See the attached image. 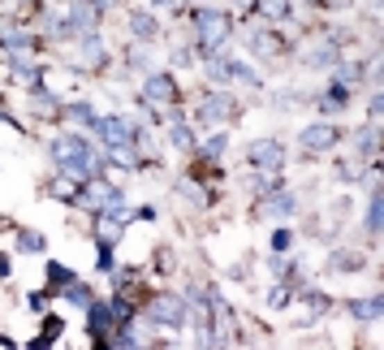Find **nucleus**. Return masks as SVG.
Here are the masks:
<instances>
[{
  "label": "nucleus",
  "instance_id": "obj_1",
  "mask_svg": "<svg viewBox=\"0 0 384 350\" xmlns=\"http://www.w3.org/2000/svg\"><path fill=\"white\" fill-rule=\"evenodd\" d=\"M199 35H203L208 48H220V44L229 39V13H212V9H203V13H199Z\"/></svg>",
  "mask_w": 384,
  "mask_h": 350
},
{
  "label": "nucleus",
  "instance_id": "obj_2",
  "mask_svg": "<svg viewBox=\"0 0 384 350\" xmlns=\"http://www.w3.org/2000/svg\"><path fill=\"white\" fill-rule=\"evenodd\" d=\"M112 199H117V190L108 186V178H87V190L74 194L78 208H108Z\"/></svg>",
  "mask_w": 384,
  "mask_h": 350
},
{
  "label": "nucleus",
  "instance_id": "obj_3",
  "mask_svg": "<svg viewBox=\"0 0 384 350\" xmlns=\"http://www.w3.org/2000/svg\"><path fill=\"white\" fill-rule=\"evenodd\" d=\"M143 100L147 104H173L177 100V83L169 74H151L147 83H143Z\"/></svg>",
  "mask_w": 384,
  "mask_h": 350
},
{
  "label": "nucleus",
  "instance_id": "obj_4",
  "mask_svg": "<svg viewBox=\"0 0 384 350\" xmlns=\"http://www.w3.org/2000/svg\"><path fill=\"white\" fill-rule=\"evenodd\" d=\"M95 17H99V5H95V0H78V5H69L65 26H69V31H83V35H95Z\"/></svg>",
  "mask_w": 384,
  "mask_h": 350
},
{
  "label": "nucleus",
  "instance_id": "obj_5",
  "mask_svg": "<svg viewBox=\"0 0 384 350\" xmlns=\"http://www.w3.org/2000/svg\"><path fill=\"white\" fill-rule=\"evenodd\" d=\"M251 160L259 165V169H264V173H281V160H285V156H281V143H255L251 147Z\"/></svg>",
  "mask_w": 384,
  "mask_h": 350
},
{
  "label": "nucleus",
  "instance_id": "obj_6",
  "mask_svg": "<svg viewBox=\"0 0 384 350\" xmlns=\"http://www.w3.org/2000/svg\"><path fill=\"white\" fill-rule=\"evenodd\" d=\"M181 316H186V307H181L173 294H160L151 303V320H160V324H181Z\"/></svg>",
  "mask_w": 384,
  "mask_h": 350
},
{
  "label": "nucleus",
  "instance_id": "obj_7",
  "mask_svg": "<svg viewBox=\"0 0 384 350\" xmlns=\"http://www.w3.org/2000/svg\"><path fill=\"white\" fill-rule=\"evenodd\" d=\"M52 156H56L60 165H78V160H87V143L78 139V134H74V139H56L52 143Z\"/></svg>",
  "mask_w": 384,
  "mask_h": 350
},
{
  "label": "nucleus",
  "instance_id": "obj_8",
  "mask_svg": "<svg viewBox=\"0 0 384 350\" xmlns=\"http://www.w3.org/2000/svg\"><path fill=\"white\" fill-rule=\"evenodd\" d=\"M302 143H307V151H324L337 143V130L333 126H311L307 134H302Z\"/></svg>",
  "mask_w": 384,
  "mask_h": 350
},
{
  "label": "nucleus",
  "instance_id": "obj_9",
  "mask_svg": "<svg viewBox=\"0 0 384 350\" xmlns=\"http://www.w3.org/2000/svg\"><path fill=\"white\" fill-rule=\"evenodd\" d=\"M229 108H233L229 95H208L203 108H199V117H203V122H220V117H229Z\"/></svg>",
  "mask_w": 384,
  "mask_h": 350
},
{
  "label": "nucleus",
  "instance_id": "obj_10",
  "mask_svg": "<svg viewBox=\"0 0 384 350\" xmlns=\"http://www.w3.org/2000/svg\"><path fill=\"white\" fill-rule=\"evenodd\" d=\"M285 212H294V194L290 190H276L264 199V217H285Z\"/></svg>",
  "mask_w": 384,
  "mask_h": 350
},
{
  "label": "nucleus",
  "instance_id": "obj_11",
  "mask_svg": "<svg viewBox=\"0 0 384 350\" xmlns=\"http://www.w3.org/2000/svg\"><path fill=\"white\" fill-rule=\"evenodd\" d=\"M380 307H384L380 299H354V303H350V311H354L358 320H376V316H380Z\"/></svg>",
  "mask_w": 384,
  "mask_h": 350
},
{
  "label": "nucleus",
  "instance_id": "obj_12",
  "mask_svg": "<svg viewBox=\"0 0 384 350\" xmlns=\"http://www.w3.org/2000/svg\"><path fill=\"white\" fill-rule=\"evenodd\" d=\"M311 61H315V65H333V61H337V48H333V44L311 48Z\"/></svg>",
  "mask_w": 384,
  "mask_h": 350
},
{
  "label": "nucleus",
  "instance_id": "obj_13",
  "mask_svg": "<svg viewBox=\"0 0 384 350\" xmlns=\"http://www.w3.org/2000/svg\"><path fill=\"white\" fill-rule=\"evenodd\" d=\"M65 299H69V303H78V307H91L87 285H78V281H74V285H65Z\"/></svg>",
  "mask_w": 384,
  "mask_h": 350
},
{
  "label": "nucleus",
  "instance_id": "obj_14",
  "mask_svg": "<svg viewBox=\"0 0 384 350\" xmlns=\"http://www.w3.org/2000/svg\"><path fill=\"white\" fill-rule=\"evenodd\" d=\"M69 117H74V122H83V126H95V122H99V112H91L87 104H74Z\"/></svg>",
  "mask_w": 384,
  "mask_h": 350
},
{
  "label": "nucleus",
  "instance_id": "obj_15",
  "mask_svg": "<svg viewBox=\"0 0 384 350\" xmlns=\"http://www.w3.org/2000/svg\"><path fill=\"white\" fill-rule=\"evenodd\" d=\"M48 277H52V285H56V290H65V285L74 281V277H69V268H60V264H48Z\"/></svg>",
  "mask_w": 384,
  "mask_h": 350
},
{
  "label": "nucleus",
  "instance_id": "obj_16",
  "mask_svg": "<svg viewBox=\"0 0 384 350\" xmlns=\"http://www.w3.org/2000/svg\"><path fill=\"white\" fill-rule=\"evenodd\" d=\"M220 151H225V134H212V139L203 143V156H208V160H216Z\"/></svg>",
  "mask_w": 384,
  "mask_h": 350
},
{
  "label": "nucleus",
  "instance_id": "obj_17",
  "mask_svg": "<svg viewBox=\"0 0 384 350\" xmlns=\"http://www.w3.org/2000/svg\"><path fill=\"white\" fill-rule=\"evenodd\" d=\"M354 147H358L362 156H367V151L376 147V130H372V126H367V130H358V143H354Z\"/></svg>",
  "mask_w": 384,
  "mask_h": 350
},
{
  "label": "nucleus",
  "instance_id": "obj_18",
  "mask_svg": "<svg viewBox=\"0 0 384 350\" xmlns=\"http://www.w3.org/2000/svg\"><path fill=\"white\" fill-rule=\"evenodd\" d=\"M134 31L151 39V35H156V22H151V17H147V13H134Z\"/></svg>",
  "mask_w": 384,
  "mask_h": 350
},
{
  "label": "nucleus",
  "instance_id": "obj_19",
  "mask_svg": "<svg viewBox=\"0 0 384 350\" xmlns=\"http://www.w3.org/2000/svg\"><path fill=\"white\" fill-rule=\"evenodd\" d=\"M264 13H272V17L281 13V17H285L290 13V0H264Z\"/></svg>",
  "mask_w": 384,
  "mask_h": 350
},
{
  "label": "nucleus",
  "instance_id": "obj_20",
  "mask_svg": "<svg viewBox=\"0 0 384 350\" xmlns=\"http://www.w3.org/2000/svg\"><path fill=\"white\" fill-rule=\"evenodd\" d=\"M380 212H384V203H380V194H376V199H372V217H367V225H372V233H376V229H380V221H384V217H380Z\"/></svg>",
  "mask_w": 384,
  "mask_h": 350
},
{
  "label": "nucleus",
  "instance_id": "obj_21",
  "mask_svg": "<svg viewBox=\"0 0 384 350\" xmlns=\"http://www.w3.org/2000/svg\"><path fill=\"white\" fill-rule=\"evenodd\" d=\"M56 333H60V320H56V316H52V320H48V324H44V338H39V346H48V342H52V338H56Z\"/></svg>",
  "mask_w": 384,
  "mask_h": 350
},
{
  "label": "nucleus",
  "instance_id": "obj_22",
  "mask_svg": "<svg viewBox=\"0 0 384 350\" xmlns=\"http://www.w3.org/2000/svg\"><path fill=\"white\" fill-rule=\"evenodd\" d=\"M255 48H259V52H276V35H259Z\"/></svg>",
  "mask_w": 384,
  "mask_h": 350
},
{
  "label": "nucleus",
  "instance_id": "obj_23",
  "mask_svg": "<svg viewBox=\"0 0 384 350\" xmlns=\"http://www.w3.org/2000/svg\"><path fill=\"white\" fill-rule=\"evenodd\" d=\"M44 247V238H39V233H22V251H39Z\"/></svg>",
  "mask_w": 384,
  "mask_h": 350
},
{
  "label": "nucleus",
  "instance_id": "obj_24",
  "mask_svg": "<svg viewBox=\"0 0 384 350\" xmlns=\"http://www.w3.org/2000/svg\"><path fill=\"white\" fill-rule=\"evenodd\" d=\"M272 247H276V251H290V233H285V229H281V233H276V238H272Z\"/></svg>",
  "mask_w": 384,
  "mask_h": 350
},
{
  "label": "nucleus",
  "instance_id": "obj_25",
  "mask_svg": "<svg viewBox=\"0 0 384 350\" xmlns=\"http://www.w3.org/2000/svg\"><path fill=\"white\" fill-rule=\"evenodd\" d=\"M26 5H39V0H26Z\"/></svg>",
  "mask_w": 384,
  "mask_h": 350
}]
</instances>
